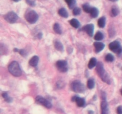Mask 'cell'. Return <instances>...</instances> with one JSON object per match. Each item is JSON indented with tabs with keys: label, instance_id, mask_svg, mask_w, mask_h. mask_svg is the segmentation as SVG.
<instances>
[{
	"label": "cell",
	"instance_id": "7",
	"mask_svg": "<svg viewBox=\"0 0 122 114\" xmlns=\"http://www.w3.org/2000/svg\"><path fill=\"white\" fill-rule=\"evenodd\" d=\"M56 66H57V68L60 72H67L68 70L67 62L66 61H58L57 62V63H56Z\"/></svg>",
	"mask_w": 122,
	"mask_h": 114
},
{
	"label": "cell",
	"instance_id": "3",
	"mask_svg": "<svg viewBox=\"0 0 122 114\" xmlns=\"http://www.w3.org/2000/svg\"><path fill=\"white\" fill-rule=\"evenodd\" d=\"M38 14L33 10H29L25 14V19L27 22L30 24H34L38 21Z\"/></svg>",
	"mask_w": 122,
	"mask_h": 114
},
{
	"label": "cell",
	"instance_id": "27",
	"mask_svg": "<svg viewBox=\"0 0 122 114\" xmlns=\"http://www.w3.org/2000/svg\"><path fill=\"white\" fill-rule=\"evenodd\" d=\"M106 61L107 62H113L114 60V57L111 53H108L107 55L106 56V58H105Z\"/></svg>",
	"mask_w": 122,
	"mask_h": 114
},
{
	"label": "cell",
	"instance_id": "2",
	"mask_svg": "<svg viewBox=\"0 0 122 114\" xmlns=\"http://www.w3.org/2000/svg\"><path fill=\"white\" fill-rule=\"evenodd\" d=\"M8 71L15 77H19L21 75V70L17 61H13L8 65Z\"/></svg>",
	"mask_w": 122,
	"mask_h": 114
},
{
	"label": "cell",
	"instance_id": "5",
	"mask_svg": "<svg viewBox=\"0 0 122 114\" xmlns=\"http://www.w3.org/2000/svg\"><path fill=\"white\" fill-rule=\"evenodd\" d=\"M109 48L111 51L117 53H120L122 52V48L118 41H114L110 43Z\"/></svg>",
	"mask_w": 122,
	"mask_h": 114
},
{
	"label": "cell",
	"instance_id": "14",
	"mask_svg": "<svg viewBox=\"0 0 122 114\" xmlns=\"http://www.w3.org/2000/svg\"><path fill=\"white\" fill-rule=\"evenodd\" d=\"M97 59L95 58H92L91 59L89 60V63H88V68L89 69H92L95 66L97 65Z\"/></svg>",
	"mask_w": 122,
	"mask_h": 114
},
{
	"label": "cell",
	"instance_id": "8",
	"mask_svg": "<svg viewBox=\"0 0 122 114\" xmlns=\"http://www.w3.org/2000/svg\"><path fill=\"white\" fill-rule=\"evenodd\" d=\"M102 101L101 103V114H109V109H108V105L107 100H106V95H102Z\"/></svg>",
	"mask_w": 122,
	"mask_h": 114
},
{
	"label": "cell",
	"instance_id": "11",
	"mask_svg": "<svg viewBox=\"0 0 122 114\" xmlns=\"http://www.w3.org/2000/svg\"><path fill=\"white\" fill-rule=\"evenodd\" d=\"M72 100L74 102H76V104L78 106L83 107L85 105V101L84 99L82 97H77V96H75L72 98Z\"/></svg>",
	"mask_w": 122,
	"mask_h": 114
},
{
	"label": "cell",
	"instance_id": "15",
	"mask_svg": "<svg viewBox=\"0 0 122 114\" xmlns=\"http://www.w3.org/2000/svg\"><path fill=\"white\" fill-rule=\"evenodd\" d=\"M89 13H90L92 17L96 18L97 17L98 15L99 11L98 10L97 8H95V7H92L91 10V11Z\"/></svg>",
	"mask_w": 122,
	"mask_h": 114
},
{
	"label": "cell",
	"instance_id": "10",
	"mask_svg": "<svg viewBox=\"0 0 122 114\" xmlns=\"http://www.w3.org/2000/svg\"><path fill=\"white\" fill-rule=\"evenodd\" d=\"M94 26L92 24H89L86 25L83 28V30L85 32H86V33L89 36H92L93 33H94Z\"/></svg>",
	"mask_w": 122,
	"mask_h": 114
},
{
	"label": "cell",
	"instance_id": "26",
	"mask_svg": "<svg viewBox=\"0 0 122 114\" xmlns=\"http://www.w3.org/2000/svg\"><path fill=\"white\" fill-rule=\"evenodd\" d=\"M2 97H3V98L5 99V100L6 101V102H12V100H13V99H12L11 97H10V96H8V95L7 93L5 92V93H2Z\"/></svg>",
	"mask_w": 122,
	"mask_h": 114
},
{
	"label": "cell",
	"instance_id": "24",
	"mask_svg": "<svg viewBox=\"0 0 122 114\" xmlns=\"http://www.w3.org/2000/svg\"><path fill=\"white\" fill-rule=\"evenodd\" d=\"M104 38V35L101 32H98L97 33L95 34V36H94V39L96 40H102Z\"/></svg>",
	"mask_w": 122,
	"mask_h": 114
},
{
	"label": "cell",
	"instance_id": "13",
	"mask_svg": "<svg viewBox=\"0 0 122 114\" xmlns=\"http://www.w3.org/2000/svg\"><path fill=\"white\" fill-rule=\"evenodd\" d=\"M38 62H39V57L38 56H34L30 59L29 64L30 66L35 67L38 65Z\"/></svg>",
	"mask_w": 122,
	"mask_h": 114
},
{
	"label": "cell",
	"instance_id": "12",
	"mask_svg": "<svg viewBox=\"0 0 122 114\" xmlns=\"http://www.w3.org/2000/svg\"><path fill=\"white\" fill-rule=\"evenodd\" d=\"M94 47H95V51L96 53L101 52L105 47V45L102 42H94Z\"/></svg>",
	"mask_w": 122,
	"mask_h": 114
},
{
	"label": "cell",
	"instance_id": "18",
	"mask_svg": "<svg viewBox=\"0 0 122 114\" xmlns=\"http://www.w3.org/2000/svg\"><path fill=\"white\" fill-rule=\"evenodd\" d=\"M98 25L100 28H104L106 25V18L104 17H101L98 21Z\"/></svg>",
	"mask_w": 122,
	"mask_h": 114
},
{
	"label": "cell",
	"instance_id": "21",
	"mask_svg": "<svg viewBox=\"0 0 122 114\" xmlns=\"http://www.w3.org/2000/svg\"><path fill=\"white\" fill-rule=\"evenodd\" d=\"M87 86L88 87L89 89H92L95 86V82H94V80L93 78H89L88 80V83H87Z\"/></svg>",
	"mask_w": 122,
	"mask_h": 114
},
{
	"label": "cell",
	"instance_id": "34",
	"mask_svg": "<svg viewBox=\"0 0 122 114\" xmlns=\"http://www.w3.org/2000/svg\"><path fill=\"white\" fill-rule=\"evenodd\" d=\"M13 1H15V2H18V1H20V0H13Z\"/></svg>",
	"mask_w": 122,
	"mask_h": 114
},
{
	"label": "cell",
	"instance_id": "19",
	"mask_svg": "<svg viewBox=\"0 0 122 114\" xmlns=\"http://www.w3.org/2000/svg\"><path fill=\"white\" fill-rule=\"evenodd\" d=\"M54 47L57 50L59 51H63V46L61 43L59 41H56L54 43Z\"/></svg>",
	"mask_w": 122,
	"mask_h": 114
},
{
	"label": "cell",
	"instance_id": "6",
	"mask_svg": "<svg viewBox=\"0 0 122 114\" xmlns=\"http://www.w3.org/2000/svg\"><path fill=\"white\" fill-rule=\"evenodd\" d=\"M4 19L6 21H8L10 23H14L16 22L19 17L14 12L11 11L4 15Z\"/></svg>",
	"mask_w": 122,
	"mask_h": 114
},
{
	"label": "cell",
	"instance_id": "17",
	"mask_svg": "<svg viewBox=\"0 0 122 114\" xmlns=\"http://www.w3.org/2000/svg\"><path fill=\"white\" fill-rule=\"evenodd\" d=\"M70 24L75 28H78L80 26V23L77 19H72L70 21H69Z\"/></svg>",
	"mask_w": 122,
	"mask_h": 114
},
{
	"label": "cell",
	"instance_id": "33",
	"mask_svg": "<svg viewBox=\"0 0 122 114\" xmlns=\"http://www.w3.org/2000/svg\"><path fill=\"white\" fill-rule=\"evenodd\" d=\"M110 1H112V2H116V1H117L118 0H110Z\"/></svg>",
	"mask_w": 122,
	"mask_h": 114
},
{
	"label": "cell",
	"instance_id": "23",
	"mask_svg": "<svg viewBox=\"0 0 122 114\" xmlns=\"http://www.w3.org/2000/svg\"><path fill=\"white\" fill-rule=\"evenodd\" d=\"M70 8H74L76 5V0H65Z\"/></svg>",
	"mask_w": 122,
	"mask_h": 114
},
{
	"label": "cell",
	"instance_id": "25",
	"mask_svg": "<svg viewBox=\"0 0 122 114\" xmlns=\"http://www.w3.org/2000/svg\"><path fill=\"white\" fill-rule=\"evenodd\" d=\"M92 7L89 5V4H85L83 5V10H84V11H85L86 13H89L91 11V10Z\"/></svg>",
	"mask_w": 122,
	"mask_h": 114
},
{
	"label": "cell",
	"instance_id": "29",
	"mask_svg": "<svg viewBox=\"0 0 122 114\" xmlns=\"http://www.w3.org/2000/svg\"><path fill=\"white\" fill-rule=\"evenodd\" d=\"M81 8H78V7H75L73 8V14L75 15H78L81 14Z\"/></svg>",
	"mask_w": 122,
	"mask_h": 114
},
{
	"label": "cell",
	"instance_id": "31",
	"mask_svg": "<svg viewBox=\"0 0 122 114\" xmlns=\"http://www.w3.org/2000/svg\"><path fill=\"white\" fill-rule=\"evenodd\" d=\"M117 113L118 114H122V106H119L117 108Z\"/></svg>",
	"mask_w": 122,
	"mask_h": 114
},
{
	"label": "cell",
	"instance_id": "1",
	"mask_svg": "<svg viewBox=\"0 0 122 114\" xmlns=\"http://www.w3.org/2000/svg\"><path fill=\"white\" fill-rule=\"evenodd\" d=\"M96 66L97 72L98 74L99 75L100 78L102 79L103 81L106 82L107 84H110V80L109 76H108V74L106 72V71H105L103 64L101 62H99L97 64Z\"/></svg>",
	"mask_w": 122,
	"mask_h": 114
},
{
	"label": "cell",
	"instance_id": "22",
	"mask_svg": "<svg viewBox=\"0 0 122 114\" xmlns=\"http://www.w3.org/2000/svg\"><path fill=\"white\" fill-rule=\"evenodd\" d=\"M7 52V48L4 44L0 43V55H4Z\"/></svg>",
	"mask_w": 122,
	"mask_h": 114
},
{
	"label": "cell",
	"instance_id": "4",
	"mask_svg": "<svg viewBox=\"0 0 122 114\" xmlns=\"http://www.w3.org/2000/svg\"><path fill=\"white\" fill-rule=\"evenodd\" d=\"M71 89L73 91L76 93H83L85 90L84 85L79 81H74L71 84Z\"/></svg>",
	"mask_w": 122,
	"mask_h": 114
},
{
	"label": "cell",
	"instance_id": "9",
	"mask_svg": "<svg viewBox=\"0 0 122 114\" xmlns=\"http://www.w3.org/2000/svg\"><path fill=\"white\" fill-rule=\"evenodd\" d=\"M36 102L38 103H39V104H42V105L44 106L46 108H48V109H50V108L52 107V104L48 100H47L45 98L40 96H38L36 97Z\"/></svg>",
	"mask_w": 122,
	"mask_h": 114
},
{
	"label": "cell",
	"instance_id": "16",
	"mask_svg": "<svg viewBox=\"0 0 122 114\" xmlns=\"http://www.w3.org/2000/svg\"><path fill=\"white\" fill-rule=\"evenodd\" d=\"M58 14L60 16L63 17L64 18H67L68 16H69V14H68L67 11L66 10L65 8H60V9L58 10Z\"/></svg>",
	"mask_w": 122,
	"mask_h": 114
},
{
	"label": "cell",
	"instance_id": "32",
	"mask_svg": "<svg viewBox=\"0 0 122 114\" xmlns=\"http://www.w3.org/2000/svg\"><path fill=\"white\" fill-rule=\"evenodd\" d=\"M94 114V112H93L92 111H89V114Z\"/></svg>",
	"mask_w": 122,
	"mask_h": 114
},
{
	"label": "cell",
	"instance_id": "20",
	"mask_svg": "<svg viewBox=\"0 0 122 114\" xmlns=\"http://www.w3.org/2000/svg\"><path fill=\"white\" fill-rule=\"evenodd\" d=\"M53 28L54 32H56V33H57V34H61V32H62L61 30L60 26L59 24L58 23H55L54 25Z\"/></svg>",
	"mask_w": 122,
	"mask_h": 114
},
{
	"label": "cell",
	"instance_id": "30",
	"mask_svg": "<svg viewBox=\"0 0 122 114\" xmlns=\"http://www.w3.org/2000/svg\"><path fill=\"white\" fill-rule=\"evenodd\" d=\"M26 1L27 4H29V5L33 6V7L35 5V2L34 0H26Z\"/></svg>",
	"mask_w": 122,
	"mask_h": 114
},
{
	"label": "cell",
	"instance_id": "28",
	"mask_svg": "<svg viewBox=\"0 0 122 114\" xmlns=\"http://www.w3.org/2000/svg\"><path fill=\"white\" fill-rule=\"evenodd\" d=\"M119 11L116 7H113L112 9V11H111V14H112V16L113 17H116L119 14Z\"/></svg>",
	"mask_w": 122,
	"mask_h": 114
},
{
	"label": "cell",
	"instance_id": "35",
	"mask_svg": "<svg viewBox=\"0 0 122 114\" xmlns=\"http://www.w3.org/2000/svg\"><path fill=\"white\" fill-rule=\"evenodd\" d=\"M121 93H122V91H121Z\"/></svg>",
	"mask_w": 122,
	"mask_h": 114
}]
</instances>
